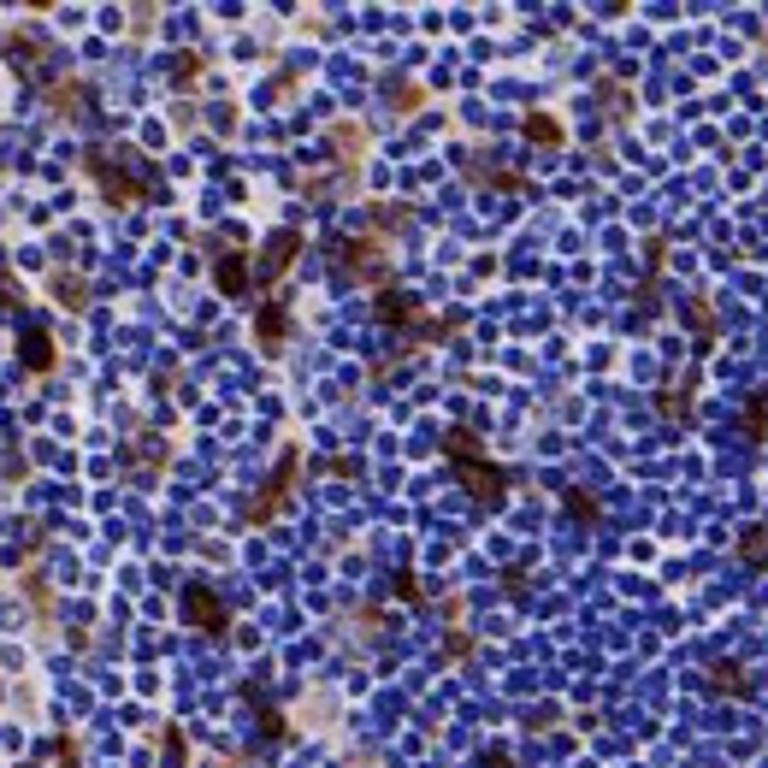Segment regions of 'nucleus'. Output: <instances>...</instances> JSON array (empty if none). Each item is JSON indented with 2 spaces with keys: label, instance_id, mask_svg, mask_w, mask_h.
<instances>
[{
  "label": "nucleus",
  "instance_id": "f257e3e1",
  "mask_svg": "<svg viewBox=\"0 0 768 768\" xmlns=\"http://www.w3.org/2000/svg\"><path fill=\"white\" fill-rule=\"evenodd\" d=\"M184 615H190L195 627H213V633H219V627H225V609H219V603H213V597H207V591H201V585H195L190 597H184Z\"/></svg>",
  "mask_w": 768,
  "mask_h": 768
},
{
  "label": "nucleus",
  "instance_id": "f03ea898",
  "mask_svg": "<svg viewBox=\"0 0 768 768\" xmlns=\"http://www.w3.org/2000/svg\"><path fill=\"white\" fill-rule=\"evenodd\" d=\"M461 479H467V485H473V491H479V497H485V503H491V497H497V491H503V479H497V473H491V467H479V461H461Z\"/></svg>",
  "mask_w": 768,
  "mask_h": 768
},
{
  "label": "nucleus",
  "instance_id": "7ed1b4c3",
  "mask_svg": "<svg viewBox=\"0 0 768 768\" xmlns=\"http://www.w3.org/2000/svg\"><path fill=\"white\" fill-rule=\"evenodd\" d=\"M213 278H219V290H231V296H243V290H249V272H243V260H237V255L219 260V266H213Z\"/></svg>",
  "mask_w": 768,
  "mask_h": 768
},
{
  "label": "nucleus",
  "instance_id": "20e7f679",
  "mask_svg": "<svg viewBox=\"0 0 768 768\" xmlns=\"http://www.w3.org/2000/svg\"><path fill=\"white\" fill-rule=\"evenodd\" d=\"M284 255H296V231H278V237H272V249H266V260H260V272H284Z\"/></svg>",
  "mask_w": 768,
  "mask_h": 768
},
{
  "label": "nucleus",
  "instance_id": "39448f33",
  "mask_svg": "<svg viewBox=\"0 0 768 768\" xmlns=\"http://www.w3.org/2000/svg\"><path fill=\"white\" fill-rule=\"evenodd\" d=\"M24 349H30L24 361H30L36 373H48V361H54V355H48V349H54V343H48V331H30V343H24Z\"/></svg>",
  "mask_w": 768,
  "mask_h": 768
},
{
  "label": "nucleus",
  "instance_id": "423d86ee",
  "mask_svg": "<svg viewBox=\"0 0 768 768\" xmlns=\"http://www.w3.org/2000/svg\"><path fill=\"white\" fill-rule=\"evenodd\" d=\"M745 556H751V562H768V532H763V526H757V532H745Z\"/></svg>",
  "mask_w": 768,
  "mask_h": 768
},
{
  "label": "nucleus",
  "instance_id": "0eeeda50",
  "mask_svg": "<svg viewBox=\"0 0 768 768\" xmlns=\"http://www.w3.org/2000/svg\"><path fill=\"white\" fill-rule=\"evenodd\" d=\"M260 337L278 343V337H284V314H260Z\"/></svg>",
  "mask_w": 768,
  "mask_h": 768
}]
</instances>
